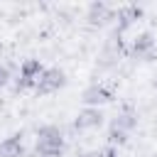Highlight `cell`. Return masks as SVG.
I'll list each match as a JSON object with an SVG mask.
<instances>
[{"instance_id": "obj_4", "label": "cell", "mask_w": 157, "mask_h": 157, "mask_svg": "<svg viewBox=\"0 0 157 157\" xmlns=\"http://www.w3.org/2000/svg\"><path fill=\"white\" fill-rule=\"evenodd\" d=\"M64 83H66V78H64L61 69H44L39 81H37V86H34V91L39 96H49V93H56Z\"/></svg>"}, {"instance_id": "obj_2", "label": "cell", "mask_w": 157, "mask_h": 157, "mask_svg": "<svg viewBox=\"0 0 157 157\" xmlns=\"http://www.w3.org/2000/svg\"><path fill=\"white\" fill-rule=\"evenodd\" d=\"M135 125H137V115H135V110H130V108L120 110V113L113 118L110 128H108V140H110V145H115V142H118V145L125 142L128 135L135 130Z\"/></svg>"}, {"instance_id": "obj_9", "label": "cell", "mask_w": 157, "mask_h": 157, "mask_svg": "<svg viewBox=\"0 0 157 157\" xmlns=\"http://www.w3.org/2000/svg\"><path fill=\"white\" fill-rule=\"evenodd\" d=\"M88 20L93 25H105L108 20H115V7L105 5V2H93V5H88Z\"/></svg>"}, {"instance_id": "obj_1", "label": "cell", "mask_w": 157, "mask_h": 157, "mask_svg": "<svg viewBox=\"0 0 157 157\" xmlns=\"http://www.w3.org/2000/svg\"><path fill=\"white\" fill-rule=\"evenodd\" d=\"M37 157H59L64 152V135L56 125H42L37 130V142H34Z\"/></svg>"}, {"instance_id": "obj_3", "label": "cell", "mask_w": 157, "mask_h": 157, "mask_svg": "<svg viewBox=\"0 0 157 157\" xmlns=\"http://www.w3.org/2000/svg\"><path fill=\"white\" fill-rule=\"evenodd\" d=\"M130 54L135 59H142V61H152L155 54H157V42L150 32H142L137 34L132 42H130Z\"/></svg>"}, {"instance_id": "obj_10", "label": "cell", "mask_w": 157, "mask_h": 157, "mask_svg": "<svg viewBox=\"0 0 157 157\" xmlns=\"http://www.w3.org/2000/svg\"><path fill=\"white\" fill-rule=\"evenodd\" d=\"M0 157H25V142L20 135L5 137L0 142Z\"/></svg>"}, {"instance_id": "obj_8", "label": "cell", "mask_w": 157, "mask_h": 157, "mask_svg": "<svg viewBox=\"0 0 157 157\" xmlns=\"http://www.w3.org/2000/svg\"><path fill=\"white\" fill-rule=\"evenodd\" d=\"M81 98H83V103H86L88 108H98V105L108 103V101L113 98V93H110V88H105L103 83H91V86L81 93Z\"/></svg>"}, {"instance_id": "obj_5", "label": "cell", "mask_w": 157, "mask_h": 157, "mask_svg": "<svg viewBox=\"0 0 157 157\" xmlns=\"http://www.w3.org/2000/svg\"><path fill=\"white\" fill-rule=\"evenodd\" d=\"M44 66L39 64V59H27L20 64V74H17V88H34L39 76H42Z\"/></svg>"}, {"instance_id": "obj_6", "label": "cell", "mask_w": 157, "mask_h": 157, "mask_svg": "<svg viewBox=\"0 0 157 157\" xmlns=\"http://www.w3.org/2000/svg\"><path fill=\"white\" fill-rule=\"evenodd\" d=\"M101 123H103V113L98 110V108H83V110H78V115H76V120H74V128L76 130H81V132H88V130H96V128H101Z\"/></svg>"}, {"instance_id": "obj_11", "label": "cell", "mask_w": 157, "mask_h": 157, "mask_svg": "<svg viewBox=\"0 0 157 157\" xmlns=\"http://www.w3.org/2000/svg\"><path fill=\"white\" fill-rule=\"evenodd\" d=\"M81 157H118V150H115L113 145H105V147H101V150H93V152H88V155H81Z\"/></svg>"}, {"instance_id": "obj_12", "label": "cell", "mask_w": 157, "mask_h": 157, "mask_svg": "<svg viewBox=\"0 0 157 157\" xmlns=\"http://www.w3.org/2000/svg\"><path fill=\"white\" fill-rule=\"evenodd\" d=\"M7 78H10L7 69H5V66H0V86H5V83H7Z\"/></svg>"}, {"instance_id": "obj_7", "label": "cell", "mask_w": 157, "mask_h": 157, "mask_svg": "<svg viewBox=\"0 0 157 157\" xmlns=\"http://www.w3.org/2000/svg\"><path fill=\"white\" fill-rule=\"evenodd\" d=\"M140 17H142V10H140L137 5H125V7H118V10H115V25H118L115 34L120 37V34H123L130 25H135Z\"/></svg>"}]
</instances>
